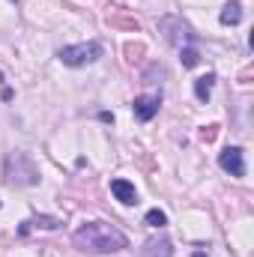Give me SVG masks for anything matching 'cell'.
Returning <instances> with one entry per match:
<instances>
[{
  "mask_svg": "<svg viewBox=\"0 0 254 257\" xmlns=\"http://www.w3.org/2000/svg\"><path fill=\"white\" fill-rule=\"evenodd\" d=\"M72 242H75L78 251H87V254H114V251L129 248L126 233L117 230L108 221H87V224H81L75 230Z\"/></svg>",
  "mask_w": 254,
  "mask_h": 257,
  "instance_id": "1",
  "label": "cell"
},
{
  "mask_svg": "<svg viewBox=\"0 0 254 257\" xmlns=\"http://www.w3.org/2000/svg\"><path fill=\"white\" fill-rule=\"evenodd\" d=\"M3 180L9 186H36L39 183V168L27 153H9L6 168H3Z\"/></svg>",
  "mask_w": 254,
  "mask_h": 257,
  "instance_id": "2",
  "label": "cell"
},
{
  "mask_svg": "<svg viewBox=\"0 0 254 257\" xmlns=\"http://www.w3.org/2000/svg\"><path fill=\"white\" fill-rule=\"evenodd\" d=\"M60 63L72 66V69H78V66H90L96 63L99 57H102V42H81V45H66L60 48Z\"/></svg>",
  "mask_w": 254,
  "mask_h": 257,
  "instance_id": "3",
  "label": "cell"
},
{
  "mask_svg": "<svg viewBox=\"0 0 254 257\" xmlns=\"http://www.w3.org/2000/svg\"><path fill=\"white\" fill-rule=\"evenodd\" d=\"M159 30L165 33V39L171 42V45H177V48H186L194 42V33H191V27L183 21V18H177V15H168V18H162L159 21Z\"/></svg>",
  "mask_w": 254,
  "mask_h": 257,
  "instance_id": "4",
  "label": "cell"
},
{
  "mask_svg": "<svg viewBox=\"0 0 254 257\" xmlns=\"http://www.w3.org/2000/svg\"><path fill=\"white\" fill-rule=\"evenodd\" d=\"M218 165H221V171H227L230 177H245V153H242L239 147H227V150H221Z\"/></svg>",
  "mask_w": 254,
  "mask_h": 257,
  "instance_id": "5",
  "label": "cell"
},
{
  "mask_svg": "<svg viewBox=\"0 0 254 257\" xmlns=\"http://www.w3.org/2000/svg\"><path fill=\"white\" fill-rule=\"evenodd\" d=\"M159 108H162V96H138L132 102V111H135V117L141 123H150L159 114Z\"/></svg>",
  "mask_w": 254,
  "mask_h": 257,
  "instance_id": "6",
  "label": "cell"
},
{
  "mask_svg": "<svg viewBox=\"0 0 254 257\" xmlns=\"http://www.w3.org/2000/svg\"><path fill=\"white\" fill-rule=\"evenodd\" d=\"M171 254H174V248H171V239H165V236H153L141 248V257H171Z\"/></svg>",
  "mask_w": 254,
  "mask_h": 257,
  "instance_id": "7",
  "label": "cell"
},
{
  "mask_svg": "<svg viewBox=\"0 0 254 257\" xmlns=\"http://www.w3.org/2000/svg\"><path fill=\"white\" fill-rule=\"evenodd\" d=\"M111 194H114L120 203H126V206L138 203V192H135V186H132L129 180H111Z\"/></svg>",
  "mask_w": 254,
  "mask_h": 257,
  "instance_id": "8",
  "label": "cell"
},
{
  "mask_svg": "<svg viewBox=\"0 0 254 257\" xmlns=\"http://www.w3.org/2000/svg\"><path fill=\"white\" fill-rule=\"evenodd\" d=\"M218 21L224 24V27H236L239 21H242V6L236 3V0H230L224 9H221V15H218Z\"/></svg>",
  "mask_w": 254,
  "mask_h": 257,
  "instance_id": "9",
  "label": "cell"
},
{
  "mask_svg": "<svg viewBox=\"0 0 254 257\" xmlns=\"http://www.w3.org/2000/svg\"><path fill=\"white\" fill-rule=\"evenodd\" d=\"M212 84H215V75H212V72H206V75H200V78L194 81V96H197V102H206V99H209Z\"/></svg>",
  "mask_w": 254,
  "mask_h": 257,
  "instance_id": "10",
  "label": "cell"
},
{
  "mask_svg": "<svg viewBox=\"0 0 254 257\" xmlns=\"http://www.w3.org/2000/svg\"><path fill=\"white\" fill-rule=\"evenodd\" d=\"M60 224H63V221L54 218V215H36V218L27 221V227H39V230H57Z\"/></svg>",
  "mask_w": 254,
  "mask_h": 257,
  "instance_id": "11",
  "label": "cell"
},
{
  "mask_svg": "<svg viewBox=\"0 0 254 257\" xmlns=\"http://www.w3.org/2000/svg\"><path fill=\"white\" fill-rule=\"evenodd\" d=\"M180 63L186 66V69H194V66L200 63V51H197L194 45H186V48H180Z\"/></svg>",
  "mask_w": 254,
  "mask_h": 257,
  "instance_id": "12",
  "label": "cell"
},
{
  "mask_svg": "<svg viewBox=\"0 0 254 257\" xmlns=\"http://www.w3.org/2000/svg\"><path fill=\"white\" fill-rule=\"evenodd\" d=\"M144 221H147L150 227H165V224H168V215H165L162 209H150V212L144 215Z\"/></svg>",
  "mask_w": 254,
  "mask_h": 257,
  "instance_id": "13",
  "label": "cell"
},
{
  "mask_svg": "<svg viewBox=\"0 0 254 257\" xmlns=\"http://www.w3.org/2000/svg\"><path fill=\"white\" fill-rule=\"evenodd\" d=\"M215 135H218V126H206V128H200V141H215Z\"/></svg>",
  "mask_w": 254,
  "mask_h": 257,
  "instance_id": "14",
  "label": "cell"
},
{
  "mask_svg": "<svg viewBox=\"0 0 254 257\" xmlns=\"http://www.w3.org/2000/svg\"><path fill=\"white\" fill-rule=\"evenodd\" d=\"M144 48L141 45H126V54H129V60H135V54H141Z\"/></svg>",
  "mask_w": 254,
  "mask_h": 257,
  "instance_id": "15",
  "label": "cell"
},
{
  "mask_svg": "<svg viewBox=\"0 0 254 257\" xmlns=\"http://www.w3.org/2000/svg\"><path fill=\"white\" fill-rule=\"evenodd\" d=\"M191 257H209V254H206V251H194Z\"/></svg>",
  "mask_w": 254,
  "mask_h": 257,
  "instance_id": "16",
  "label": "cell"
}]
</instances>
